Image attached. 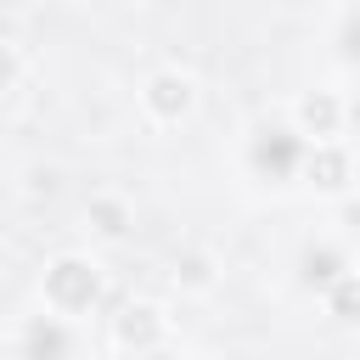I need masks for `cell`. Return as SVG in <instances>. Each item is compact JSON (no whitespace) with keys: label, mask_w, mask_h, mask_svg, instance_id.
Listing matches in <instances>:
<instances>
[{"label":"cell","mask_w":360,"mask_h":360,"mask_svg":"<svg viewBox=\"0 0 360 360\" xmlns=\"http://www.w3.org/2000/svg\"><path fill=\"white\" fill-rule=\"evenodd\" d=\"M96 292H101V276H96V264H84V259H56L51 276H45V304H51L56 321L84 315V309L96 304Z\"/></svg>","instance_id":"1"},{"label":"cell","mask_w":360,"mask_h":360,"mask_svg":"<svg viewBox=\"0 0 360 360\" xmlns=\"http://www.w3.org/2000/svg\"><path fill=\"white\" fill-rule=\"evenodd\" d=\"M141 101H146V112L158 118V124H174V118H186L191 112V101H197V79L191 73H152L146 79V90H141Z\"/></svg>","instance_id":"2"}]
</instances>
